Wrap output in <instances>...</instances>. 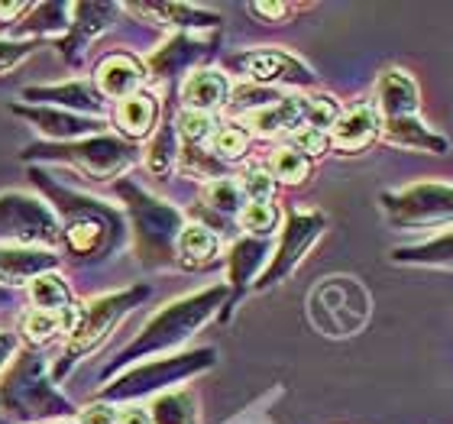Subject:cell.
Segmentation results:
<instances>
[{"label":"cell","instance_id":"obj_1","mask_svg":"<svg viewBox=\"0 0 453 424\" xmlns=\"http://www.w3.org/2000/svg\"><path fill=\"white\" fill-rule=\"evenodd\" d=\"M36 189L46 191L49 204L62 224V246L72 263H101L127 240V217L104 201L58 185L46 169H29Z\"/></svg>","mask_w":453,"mask_h":424},{"label":"cell","instance_id":"obj_2","mask_svg":"<svg viewBox=\"0 0 453 424\" xmlns=\"http://www.w3.org/2000/svg\"><path fill=\"white\" fill-rule=\"evenodd\" d=\"M226 298H230V289H226V282H220V285H208V289H201V292H191V295H185V298L169 302L162 312H156L142 324L140 334L111 359V366L101 369V382L113 379L117 373H123V369H130L133 363H140V359H150V357L156 359V357H162V353L179 350L185 340L195 337V334L224 308Z\"/></svg>","mask_w":453,"mask_h":424},{"label":"cell","instance_id":"obj_3","mask_svg":"<svg viewBox=\"0 0 453 424\" xmlns=\"http://www.w3.org/2000/svg\"><path fill=\"white\" fill-rule=\"evenodd\" d=\"M113 191H117V198L123 201L127 217H130L133 250L140 256V263L146 269H175L179 266L175 243H179V234L185 230V214L169 201L150 195L127 175L113 181Z\"/></svg>","mask_w":453,"mask_h":424},{"label":"cell","instance_id":"obj_4","mask_svg":"<svg viewBox=\"0 0 453 424\" xmlns=\"http://www.w3.org/2000/svg\"><path fill=\"white\" fill-rule=\"evenodd\" d=\"M0 415L10 424L68 421L75 405L49 379V366L39 350H23L0 379Z\"/></svg>","mask_w":453,"mask_h":424},{"label":"cell","instance_id":"obj_5","mask_svg":"<svg viewBox=\"0 0 453 424\" xmlns=\"http://www.w3.org/2000/svg\"><path fill=\"white\" fill-rule=\"evenodd\" d=\"M150 295H152L150 285H133V289L97 295V298H91V302L78 305L72 330H68V343H65V350H62V359L56 363L52 373L62 379L68 369L75 366L78 359L88 357V353H95V350L107 340V334L117 328V320L127 318V314H130L136 305L146 302Z\"/></svg>","mask_w":453,"mask_h":424},{"label":"cell","instance_id":"obj_6","mask_svg":"<svg viewBox=\"0 0 453 424\" xmlns=\"http://www.w3.org/2000/svg\"><path fill=\"white\" fill-rule=\"evenodd\" d=\"M214 363H218V350L214 347H198V350H188V353H175V357L146 359L140 366L123 369L111 386L101 389V402L111 405V402H133V398L162 396L172 386H179L185 379L211 369Z\"/></svg>","mask_w":453,"mask_h":424},{"label":"cell","instance_id":"obj_7","mask_svg":"<svg viewBox=\"0 0 453 424\" xmlns=\"http://www.w3.org/2000/svg\"><path fill=\"white\" fill-rule=\"evenodd\" d=\"M372 298L353 275H327L308 295V318L324 337H353L369 324Z\"/></svg>","mask_w":453,"mask_h":424},{"label":"cell","instance_id":"obj_8","mask_svg":"<svg viewBox=\"0 0 453 424\" xmlns=\"http://www.w3.org/2000/svg\"><path fill=\"white\" fill-rule=\"evenodd\" d=\"M136 143L123 140V136H111V133H97L88 140L75 143H39L23 152V159H46V162H68L85 169L91 179H117L123 169H130L136 162Z\"/></svg>","mask_w":453,"mask_h":424},{"label":"cell","instance_id":"obj_9","mask_svg":"<svg viewBox=\"0 0 453 424\" xmlns=\"http://www.w3.org/2000/svg\"><path fill=\"white\" fill-rule=\"evenodd\" d=\"M388 224L402 230H434L453 224V185L444 181H415L405 189L379 195Z\"/></svg>","mask_w":453,"mask_h":424},{"label":"cell","instance_id":"obj_10","mask_svg":"<svg viewBox=\"0 0 453 424\" xmlns=\"http://www.w3.org/2000/svg\"><path fill=\"white\" fill-rule=\"evenodd\" d=\"M0 240H7L10 246L52 250L62 243V224L42 198H33L23 191H4L0 195Z\"/></svg>","mask_w":453,"mask_h":424},{"label":"cell","instance_id":"obj_11","mask_svg":"<svg viewBox=\"0 0 453 424\" xmlns=\"http://www.w3.org/2000/svg\"><path fill=\"white\" fill-rule=\"evenodd\" d=\"M324 230H327V214H324V211L288 208L282 236H279V246H275V253L269 256V263H265V269L259 273V279L253 282L256 292H265V289L285 282V279L302 266L308 250L321 240Z\"/></svg>","mask_w":453,"mask_h":424},{"label":"cell","instance_id":"obj_12","mask_svg":"<svg viewBox=\"0 0 453 424\" xmlns=\"http://www.w3.org/2000/svg\"><path fill=\"white\" fill-rule=\"evenodd\" d=\"M230 66L240 72V75L256 88H311L314 85V72L304 66L302 58L292 56L288 49L279 46H265V49H246L240 56L230 58Z\"/></svg>","mask_w":453,"mask_h":424},{"label":"cell","instance_id":"obj_13","mask_svg":"<svg viewBox=\"0 0 453 424\" xmlns=\"http://www.w3.org/2000/svg\"><path fill=\"white\" fill-rule=\"evenodd\" d=\"M214 46H218V39L201 36V33H175L150 56V75L159 81H172L214 56Z\"/></svg>","mask_w":453,"mask_h":424},{"label":"cell","instance_id":"obj_14","mask_svg":"<svg viewBox=\"0 0 453 424\" xmlns=\"http://www.w3.org/2000/svg\"><path fill=\"white\" fill-rule=\"evenodd\" d=\"M23 101H36L42 107H62L72 113H85L104 120L107 101L95 88V81H81V78H68L62 85H33L23 91Z\"/></svg>","mask_w":453,"mask_h":424},{"label":"cell","instance_id":"obj_15","mask_svg":"<svg viewBox=\"0 0 453 424\" xmlns=\"http://www.w3.org/2000/svg\"><path fill=\"white\" fill-rule=\"evenodd\" d=\"M265 263H269V240L240 236V240L230 246V253H226V289H230V298H226V305H224V318H230V312H234L236 302H240V295L259 279Z\"/></svg>","mask_w":453,"mask_h":424},{"label":"cell","instance_id":"obj_16","mask_svg":"<svg viewBox=\"0 0 453 424\" xmlns=\"http://www.w3.org/2000/svg\"><path fill=\"white\" fill-rule=\"evenodd\" d=\"M123 7L117 4H72V23H68V36L58 39V49H62V58L68 66H78L81 62V52H85L88 42H95L101 33H107L113 23V17L120 13Z\"/></svg>","mask_w":453,"mask_h":424},{"label":"cell","instance_id":"obj_17","mask_svg":"<svg viewBox=\"0 0 453 424\" xmlns=\"http://www.w3.org/2000/svg\"><path fill=\"white\" fill-rule=\"evenodd\" d=\"M10 111L17 113V117H23V120L36 123L39 130L46 133V136H52L56 143H75L104 133V120L85 117V113L58 111V107H23V104H10Z\"/></svg>","mask_w":453,"mask_h":424},{"label":"cell","instance_id":"obj_18","mask_svg":"<svg viewBox=\"0 0 453 424\" xmlns=\"http://www.w3.org/2000/svg\"><path fill=\"white\" fill-rule=\"evenodd\" d=\"M142 85H146V68L140 66V58L127 52H111L97 62L95 88L104 95V101H127L130 95L142 91Z\"/></svg>","mask_w":453,"mask_h":424},{"label":"cell","instance_id":"obj_19","mask_svg":"<svg viewBox=\"0 0 453 424\" xmlns=\"http://www.w3.org/2000/svg\"><path fill=\"white\" fill-rule=\"evenodd\" d=\"M421 104L415 78L405 68H386L376 81V113L379 120H395V117H415Z\"/></svg>","mask_w":453,"mask_h":424},{"label":"cell","instance_id":"obj_20","mask_svg":"<svg viewBox=\"0 0 453 424\" xmlns=\"http://www.w3.org/2000/svg\"><path fill=\"white\" fill-rule=\"evenodd\" d=\"M58 259L52 250H39V246H0V285H23L33 282L39 275L58 273Z\"/></svg>","mask_w":453,"mask_h":424},{"label":"cell","instance_id":"obj_21","mask_svg":"<svg viewBox=\"0 0 453 424\" xmlns=\"http://www.w3.org/2000/svg\"><path fill=\"white\" fill-rule=\"evenodd\" d=\"M379 136L388 143V146H398V150H411V152H427V156H444L450 152V140L441 136L437 130H431L421 117H395V120H382V130Z\"/></svg>","mask_w":453,"mask_h":424},{"label":"cell","instance_id":"obj_22","mask_svg":"<svg viewBox=\"0 0 453 424\" xmlns=\"http://www.w3.org/2000/svg\"><path fill=\"white\" fill-rule=\"evenodd\" d=\"M243 127L250 136H279V133H295L304 127V97L302 95H282L269 107L246 113Z\"/></svg>","mask_w":453,"mask_h":424},{"label":"cell","instance_id":"obj_23","mask_svg":"<svg viewBox=\"0 0 453 424\" xmlns=\"http://www.w3.org/2000/svg\"><path fill=\"white\" fill-rule=\"evenodd\" d=\"M230 91L234 88H230L224 72H218V68H195L185 78V85H181V104H185V111H198L214 117V111L226 107Z\"/></svg>","mask_w":453,"mask_h":424},{"label":"cell","instance_id":"obj_24","mask_svg":"<svg viewBox=\"0 0 453 424\" xmlns=\"http://www.w3.org/2000/svg\"><path fill=\"white\" fill-rule=\"evenodd\" d=\"M379 130H382V120H379L376 107L357 104V107H349L347 113H340V120L334 123L331 146L340 152H359L376 140Z\"/></svg>","mask_w":453,"mask_h":424},{"label":"cell","instance_id":"obj_25","mask_svg":"<svg viewBox=\"0 0 453 424\" xmlns=\"http://www.w3.org/2000/svg\"><path fill=\"white\" fill-rule=\"evenodd\" d=\"M113 123L123 133V140H146L150 133H156V123H159V97L152 91H136L127 101H117Z\"/></svg>","mask_w":453,"mask_h":424},{"label":"cell","instance_id":"obj_26","mask_svg":"<svg viewBox=\"0 0 453 424\" xmlns=\"http://www.w3.org/2000/svg\"><path fill=\"white\" fill-rule=\"evenodd\" d=\"M123 10L159 17L165 27H175L179 33H204V29L220 27V13L204 7H191V4H130V7Z\"/></svg>","mask_w":453,"mask_h":424},{"label":"cell","instance_id":"obj_27","mask_svg":"<svg viewBox=\"0 0 453 424\" xmlns=\"http://www.w3.org/2000/svg\"><path fill=\"white\" fill-rule=\"evenodd\" d=\"M220 256V234L208 230L204 224H185V230L179 234L175 243V259L179 269H204L214 266Z\"/></svg>","mask_w":453,"mask_h":424},{"label":"cell","instance_id":"obj_28","mask_svg":"<svg viewBox=\"0 0 453 424\" xmlns=\"http://www.w3.org/2000/svg\"><path fill=\"white\" fill-rule=\"evenodd\" d=\"M392 263L398 266H425V269H453V227L437 236H427L421 243L395 246Z\"/></svg>","mask_w":453,"mask_h":424},{"label":"cell","instance_id":"obj_29","mask_svg":"<svg viewBox=\"0 0 453 424\" xmlns=\"http://www.w3.org/2000/svg\"><path fill=\"white\" fill-rule=\"evenodd\" d=\"M72 23V4H33L27 17L13 23L17 36H39V42H46L56 33H65Z\"/></svg>","mask_w":453,"mask_h":424},{"label":"cell","instance_id":"obj_30","mask_svg":"<svg viewBox=\"0 0 453 424\" xmlns=\"http://www.w3.org/2000/svg\"><path fill=\"white\" fill-rule=\"evenodd\" d=\"M146 412L152 424H198V396L191 389H169Z\"/></svg>","mask_w":453,"mask_h":424},{"label":"cell","instance_id":"obj_31","mask_svg":"<svg viewBox=\"0 0 453 424\" xmlns=\"http://www.w3.org/2000/svg\"><path fill=\"white\" fill-rule=\"evenodd\" d=\"M27 295L39 312H72L75 308V292L68 289V282L58 273H46L33 279Z\"/></svg>","mask_w":453,"mask_h":424},{"label":"cell","instance_id":"obj_32","mask_svg":"<svg viewBox=\"0 0 453 424\" xmlns=\"http://www.w3.org/2000/svg\"><path fill=\"white\" fill-rule=\"evenodd\" d=\"M201 204H204L208 214L220 217V220H234V217L243 211L246 198H243L240 181L226 175V179H214L204 185V191H201Z\"/></svg>","mask_w":453,"mask_h":424},{"label":"cell","instance_id":"obj_33","mask_svg":"<svg viewBox=\"0 0 453 424\" xmlns=\"http://www.w3.org/2000/svg\"><path fill=\"white\" fill-rule=\"evenodd\" d=\"M75 308L72 312H39V308H33L27 314V320H23V337H27L29 347L36 350L42 343H49V340H56L58 334H68L72 320H75Z\"/></svg>","mask_w":453,"mask_h":424},{"label":"cell","instance_id":"obj_34","mask_svg":"<svg viewBox=\"0 0 453 424\" xmlns=\"http://www.w3.org/2000/svg\"><path fill=\"white\" fill-rule=\"evenodd\" d=\"M179 162V133H175V123H162L159 130L152 133V143L146 146V169L152 175H169Z\"/></svg>","mask_w":453,"mask_h":424},{"label":"cell","instance_id":"obj_35","mask_svg":"<svg viewBox=\"0 0 453 424\" xmlns=\"http://www.w3.org/2000/svg\"><path fill=\"white\" fill-rule=\"evenodd\" d=\"M311 159H304L302 152L292 150V146H279V150H273V156H269V166H265V172L273 175V181L279 185H302V181H308V175H311Z\"/></svg>","mask_w":453,"mask_h":424},{"label":"cell","instance_id":"obj_36","mask_svg":"<svg viewBox=\"0 0 453 424\" xmlns=\"http://www.w3.org/2000/svg\"><path fill=\"white\" fill-rule=\"evenodd\" d=\"M250 140H253V136L246 133L243 123H224V127H218L214 136H211V152L226 166V162L243 159L246 150H250Z\"/></svg>","mask_w":453,"mask_h":424},{"label":"cell","instance_id":"obj_37","mask_svg":"<svg viewBox=\"0 0 453 424\" xmlns=\"http://www.w3.org/2000/svg\"><path fill=\"white\" fill-rule=\"evenodd\" d=\"M236 224L243 227L246 236L269 240V234L279 227V208H275L273 201H246L243 211L236 214Z\"/></svg>","mask_w":453,"mask_h":424},{"label":"cell","instance_id":"obj_38","mask_svg":"<svg viewBox=\"0 0 453 424\" xmlns=\"http://www.w3.org/2000/svg\"><path fill=\"white\" fill-rule=\"evenodd\" d=\"M172 123H175V133L181 136V146H211V136L218 130V120L211 113L198 111H181Z\"/></svg>","mask_w":453,"mask_h":424},{"label":"cell","instance_id":"obj_39","mask_svg":"<svg viewBox=\"0 0 453 424\" xmlns=\"http://www.w3.org/2000/svg\"><path fill=\"white\" fill-rule=\"evenodd\" d=\"M340 104L337 97L331 95H311L304 97V127H311V130H321V133H331L334 123L340 120Z\"/></svg>","mask_w":453,"mask_h":424},{"label":"cell","instance_id":"obj_40","mask_svg":"<svg viewBox=\"0 0 453 424\" xmlns=\"http://www.w3.org/2000/svg\"><path fill=\"white\" fill-rule=\"evenodd\" d=\"M288 146L298 150L304 159H321L324 152L331 150V133L311 130V127H298L295 133H288Z\"/></svg>","mask_w":453,"mask_h":424},{"label":"cell","instance_id":"obj_41","mask_svg":"<svg viewBox=\"0 0 453 424\" xmlns=\"http://www.w3.org/2000/svg\"><path fill=\"white\" fill-rule=\"evenodd\" d=\"M240 189H243L246 201H273L275 181H273V175L265 172V166H250V169L240 175Z\"/></svg>","mask_w":453,"mask_h":424},{"label":"cell","instance_id":"obj_42","mask_svg":"<svg viewBox=\"0 0 453 424\" xmlns=\"http://www.w3.org/2000/svg\"><path fill=\"white\" fill-rule=\"evenodd\" d=\"M39 46H42L39 39H0V75H7L19 62H27Z\"/></svg>","mask_w":453,"mask_h":424},{"label":"cell","instance_id":"obj_43","mask_svg":"<svg viewBox=\"0 0 453 424\" xmlns=\"http://www.w3.org/2000/svg\"><path fill=\"white\" fill-rule=\"evenodd\" d=\"M302 7H295V4H250V13L259 19H265V23H285V19L292 17V13H298Z\"/></svg>","mask_w":453,"mask_h":424},{"label":"cell","instance_id":"obj_44","mask_svg":"<svg viewBox=\"0 0 453 424\" xmlns=\"http://www.w3.org/2000/svg\"><path fill=\"white\" fill-rule=\"evenodd\" d=\"M78 424H117V412L107 402H91L78 412Z\"/></svg>","mask_w":453,"mask_h":424},{"label":"cell","instance_id":"obj_45","mask_svg":"<svg viewBox=\"0 0 453 424\" xmlns=\"http://www.w3.org/2000/svg\"><path fill=\"white\" fill-rule=\"evenodd\" d=\"M17 353H19V340L10 330H0V373H7V366L17 359Z\"/></svg>","mask_w":453,"mask_h":424},{"label":"cell","instance_id":"obj_46","mask_svg":"<svg viewBox=\"0 0 453 424\" xmlns=\"http://www.w3.org/2000/svg\"><path fill=\"white\" fill-rule=\"evenodd\" d=\"M29 10H33V4H23V0H17V4H4L0 0V23L13 27V23H19V19L27 17Z\"/></svg>","mask_w":453,"mask_h":424},{"label":"cell","instance_id":"obj_47","mask_svg":"<svg viewBox=\"0 0 453 424\" xmlns=\"http://www.w3.org/2000/svg\"><path fill=\"white\" fill-rule=\"evenodd\" d=\"M117 424H152L150 421V412L140 405H123L117 412Z\"/></svg>","mask_w":453,"mask_h":424},{"label":"cell","instance_id":"obj_48","mask_svg":"<svg viewBox=\"0 0 453 424\" xmlns=\"http://www.w3.org/2000/svg\"><path fill=\"white\" fill-rule=\"evenodd\" d=\"M7 302H10V292L4 289V285H0V305H7Z\"/></svg>","mask_w":453,"mask_h":424},{"label":"cell","instance_id":"obj_49","mask_svg":"<svg viewBox=\"0 0 453 424\" xmlns=\"http://www.w3.org/2000/svg\"><path fill=\"white\" fill-rule=\"evenodd\" d=\"M0 424H10V421H7V418H4V415H0Z\"/></svg>","mask_w":453,"mask_h":424},{"label":"cell","instance_id":"obj_50","mask_svg":"<svg viewBox=\"0 0 453 424\" xmlns=\"http://www.w3.org/2000/svg\"><path fill=\"white\" fill-rule=\"evenodd\" d=\"M58 424H72V421H58Z\"/></svg>","mask_w":453,"mask_h":424}]
</instances>
